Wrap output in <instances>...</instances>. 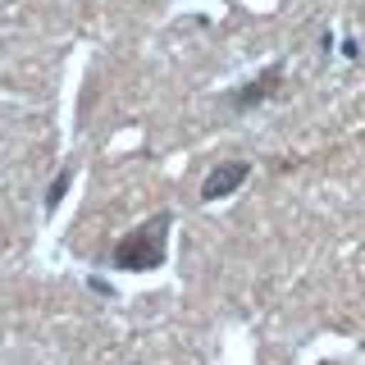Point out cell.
Returning <instances> with one entry per match:
<instances>
[{"mask_svg": "<svg viewBox=\"0 0 365 365\" xmlns=\"http://www.w3.org/2000/svg\"><path fill=\"white\" fill-rule=\"evenodd\" d=\"M169 228H174V210H155L142 224H133L119 242L110 247V269L123 274H151L169 260Z\"/></svg>", "mask_w": 365, "mask_h": 365, "instance_id": "cell-1", "label": "cell"}, {"mask_svg": "<svg viewBox=\"0 0 365 365\" xmlns=\"http://www.w3.org/2000/svg\"><path fill=\"white\" fill-rule=\"evenodd\" d=\"M279 87H283V60H274L269 68H260V73L251 78L247 87H233V91H228V110L247 114V110L265 106L269 96H279Z\"/></svg>", "mask_w": 365, "mask_h": 365, "instance_id": "cell-2", "label": "cell"}, {"mask_svg": "<svg viewBox=\"0 0 365 365\" xmlns=\"http://www.w3.org/2000/svg\"><path fill=\"white\" fill-rule=\"evenodd\" d=\"M251 178V160L242 155H233V160H220V165L210 169V174L201 178V201L210 205V201H224V197H233L237 187Z\"/></svg>", "mask_w": 365, "mask_h": 365, "instance_id": "cell-3", "label": "cell"}, {"mask_svg": "<svg viewBox=\"0 0 365 365\" xmlns=\"http://www.w3.org/2000/svg\"><path fill=\"white\" fill-rule=\"evenodd\" d=\"M68 182H73V165H64L60 174H55V182H51V192H46V210H60V201H64Z\"/></svg>", "mask_w": 365, "mask_h": 365, "instance_id": "cell-4", "label": "cell"}, {"mask_svg": "<svg viewBox=\"0 0 365 365\" xmlns=\"http://www.w3.org/2000/svg\"><path fill=\"white\" fill-rule=\"evenodd\" d=\"M315 365H338V361H315Z\"/></svg>", "mask_w": 365, "mask_h": 365, "instance_id": "cell-5", "label": "cell"}]
</instances>
